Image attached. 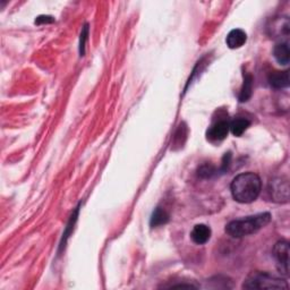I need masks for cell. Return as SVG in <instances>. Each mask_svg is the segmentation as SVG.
Returning <instances> with one entry per match:
<instances>
[{
	"mask_svg": "<svg viewBox=\"0 0 290 290\" xmlns=\"http://www.w3.org/2000/svg\"><path fill=\"white\" fill-rule=\"evenodd\" d=\"M261 178L254 173H244L236 176L230 185L232 198L241 204L252 203L257 200L261 194Z\"/></svg>",
	"mask_w": 290,
	"mask_h": 290,
	"instance_id": "6da1fadb",
	"label": "cell"
},
{
	"mask_svg": "<svg viewBox=\"0 0 290 290\" xmlns=\"http://www.w3.org/2000/svg\"><path fill=\"white\" fill-rule=\"evenodd\" d=\"M271 221V214L269 212H263L255 215L246 216L229 222L226 226V232L232 238H243L255 234L262 228L268 226Z\"/></svg>",
	"mask_w": 290,
	"mask_h": 290,
	"instance_id": "7a4b0ae2",
	"label": "cell"
},
{
	"mask_svg": "<svg viewBox=\"0 0 290 290\" xmlns=\"http://www.w3.org/2000/svg\"><path fill=\"white\" fill-rule=\"evenodd\" d=\"M244 289H288V282L282 278L273 276L269 272L255 271L247 276L244 283Z\"/></svg>",
	"mask_w": 290,
	"mask_h": 290,
	"instance_id": "3957f363",
	"label": "cell"
},
{
	"mask_svg": "<svg viewBox=\"0 0 290 290\" xmlns=\"http://www.w3.org/2000/svg\"><path fill=\"white\" fill-rule=\"evenodd\" d=\"M272 255L277 262L278 271L282 276L288 277L289 274V243L287 240H279L274 245Z\"/></svg>",
	"mask_w": 290,
	"mask_h": 290,
	"instance_id": "277c9868",
	"label": "cell"
},
{
	"mask_svg": "<svg viewBox=\"0 0 290 290\" xmlns=\"http://www.w3.org/2000/svg\"><path fill=\"white\" fill-rule=\"evenodd\" d=\"M269 193L272 201L277 203H287L289 201V184L288 180L283 177L274 178L269 185Z\"/></svg>",
	"mask_w": 290,
	"mask_h": 290,
	"instance_id": "5b68a950",
	"label": "cell"
},
{
	"mask_svg": "<svg viewBox=\"0 0 290 290\" xmlns=\"http://www.w3.org/2000/svg\"><path fill=\"white\" fill-rule=\"evenodd\" d=\"M228 133H229V122L219 120L209 128L206 136L211 142H220L228 136Z\"/></svg>",
	"mask_w": 290,
	"mask_h": 290,
	"instance_id": "8992f818",
	"label": "cell"
},
{
	"mask_svg": "<svg viewBox=\"0 0 290 290\" xmlns=\"http://www.w3.org/2000/svg\"><path fill=\"white\" fill-rule=\"evenodd\" d=\"M211 229L206 225H196L190 231V238L195 244L203 245L208 243L211 238Z\"/></svg>",
	"mask_w": 290,
	"mask_h": 290,
	"instance_id": "52a82bcc",
	"label": "cell"
},
{
	"mask_svg": "<svg viewBox=\"0 0 290 290\" xmlns=\"http://www.w3.org/2000/svg\"><path fill=\"white\" fill-rule=\"evenodd\" d=\"M247 41V34L245 31L240 29H235L229 32L227 36V45L230 49H238L244 45Z\"/></svg>",
	"mask_w": 290,
	"mask_h": 290,
	"instance_id": "ba28073f",
	"label": "cell"
},
{
	"mask_svg": "<svg viewBox=\"0 0 290 290\" xmlns=\"http://www.w3.org/2000/svg\"><path fill=\"white\" fill-rule=\"evenodd\" d=\"M269 83L274 89H284L289 86V70L273 71L269 75Z\"/></svg>",
	"mask_w": 290,
	"mask_h": 290,
	"instance_id": "9c48e42d",
	"label": "cell"
},
{
	"mask_svg": "<svg viewBox=\"0 0 290 290\" xmlns=\"http://www.w3.org/2000/svg\"><path fill=\"white\" fill-rule=\"evenodd\" d=\"M273 56L279 64L282 66H287L290 61V49L288 42H283L276 44L273 49Z\"/></svg>",
	"mask_w": 290,
	"mask_h": 290,
	"instance_id": "30bf717a",
	"label": "cell"
},
{
	"mask_svg": "<svg viewBox=\"0 0 290 290\" xmlns=\"http://www.w3.org/2000/svg\"><path fill=\"white\" fill-rule=\"evenodd\" d=\"M272 34L274 35V38H282V36H286L288 38L290 34V22L287 17H281V19L274 20L272 24Z\"/></svg>",
	"mask_w": 290,
	"mask_h": 290,
	"instance_id": "8fae6325",
	"label": "cell"
},
{
	"mask_svg": "<svg viewBox=\"0 0 290 290\" xmlns=\"http://www.w3.org/2000/svg\"><path fill=\"white\" fill-rule=\"evenodd\" d=\"M251 122L248 120L246 118L243 117H238L232 119V120L229 123V132H231L232 135H235L237 137L241 136L246 129L250 127Z\"/></svg>",
	"mask_w": 290,
	"mask_h": 290,
	"instance_id": "7c38bea8",
	"label": "cell"
},
{
	"mask_svg": "<svg viewBox=\"0 0 290 290\" xmlns=\"http://www.w3.org/2000/svg\"><path fill=\"white\" fill-rule=\"evenodd\" d=\"M253 93V76L251 74H244V83H243V87L240 90L239 94V101L246 102L250 100Z\"/></svg>",
	"mask_w": 290,
	"mask_h": 290,
	"instance_id": "4fadbf2b",
	"label": "cell"
},
{
	"mask_svg": "<svg viewBox=\"0 0 290 290\" xmlns=\"http://www.w3.org/2000/svg\"><path fill=\"white\" fill-rule=\"evenodd\" d=\"M168 221H169V214L167 213V211L162 208H157L154 210L153 214L151 216L150 225H151L152 228H157L165 225Z\"/></svg>",
	"mask_w": 290,
	"mask_h": 290,
	"instance_id": "5bb4252c",
	"label": "cell"
},
{
	"mask_svg": "<svg viewBox=\"0 0 290 290\" xmlns=\"http://www.w3.org/2000/svg\"><path fill=\"white\" fill-rule=\"evenodd\" d=\"M215 174V168L212 164L205 163L199 169V176L202 178H210Z\"/></svg>",
	"mask_w": 290,
	"mask_h": 290,
	"instance_id": "9a60e30c",
	"label": "cell"
},
{
	"mask_svg": "<svg viewBox=\"0 0 290 290\" xmlns=\"http://www.w3.org/2000/svg\"><path fill=\"white\" fill-rule=\"evenodd\" d=\"M87 35H89V27H87V24H86L84 29L82 30V33H81V42H80V54H81V56H84V54H85V42L87 40Z\"/></svg>",
	"mask_w": 290,
	"mask_h": 290,
	"instance_id": "2e32d148",
	"label": "cell"
}]
</instances>
